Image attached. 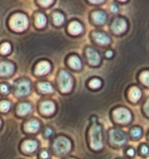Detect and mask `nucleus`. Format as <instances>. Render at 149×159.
<instances>
[{
    "instance_id": "f257e3e1",
    "label": "nucleus",
    "mask_w": 149,
    "mask_h": 159,
    "mask_svg": "<svg viewBox=\"0 0 149 159\" xmlns=\"http://www.w3.org/2000/svg\"><path fill=\"white\" fill-rule=\"evenodd\" d=\"M90 144L95 150H99L103 146L102 143V127L99 124L93 123L90 130Z\"/></svg>"
},
{
    "instance_id": "393cba45",
    "label": "nucleus",
    "mask_w": 149,
    "mask_h": 159,
    "mask_svg": "<svg viewBox=\"0 0 149 159\" xmlns=\"http://www.w3.org/2000/svg\"><path fill=\"white\" fill-rule=\"evenodd\" d=\"M0 51L2 54H7L11 51V46L9 43H4L0 48Z\"/></svg>"
},
{
    "instance_id": "aec40b11",
    "label": "nucleus",
    "mask_w": 149,
    "mask_h": 159,
    "mask_svg": "<svg viewBox=\"0 0 149 159\" xmlns=\"http://www.w3.org/2000/svg\"><path fill=\"white\" fill-rule=\"evenodd\" d=\"M68 63H69L70 66L71 68H74V69H79L82 67V63H81L80 59L78 57H76V56H72V57H70Z\"/></svg>"
},
{
    "instance_id": "f03ea898",
    "label": "nucleus",
    "mask_w": 149,
    "mask_h": 159,
    "mask_svg": "<svg viewBox=\"0 0 149 159\" xmlns=\"http://www.w3.org/2000/svg\"><path fill=\"white\" fill-rule=\"evenodd\" d=\"M10 26L14 30H24L28 26L27 17L21 13L15 14L10 20Z\"/></svg>"
},
{
    "instance_id": "39448f33",
    "label": "nucleus",
    "mask_w": 149,
    "mask_h": 159,
    "mask_svg": "<svg viewBox=\"0 0 149 159\" xmlns=\"http://www.w3.org/2000/svg\"><path fill=\"white\" fill-rule=\"evenodd\" d=\"M114 120L120 124H127L131 120V114L130 111L125 108H119L113 112Z\"/></svg>"
},
{
    "instance_id": "7ed1b4c3",
    "label": "nucleus",
    "mask_w": 149,
    "mask_h": 159,
    "mask_svg": "<svg viewBox=\"0 0 149 159\" xmlns=\"http://www.w3.org/2000/svg\"><path fill=\"white\" fill-rule=\"evenodd\" d=\"M58 83L61 90L63 93H68L73 86V79L69 73L65 71H61L58 77Z\"/></svg>"
},
{
    "instance_id": "5701e85b",
    "label": "nucleus",
    "mask_w": 149,
    "mask_h": 159,
    "mask_svg": "<svg viewBox=\"0 0 149 159\" xmlns=\"http://www.w3.org/2000/svg\"><path fill=\"white\" fill-rule=\"evenodd\" d=\"M53 19H54V22L56 25H61L64 23V20H65L64 16L59 12H54L53 14Z\"/></svg>"
},
{
    "instance_id": "c9c22d12",
    "label": "nucleus",
    "mask_w": 149,
    "mask_h": 159,
    "mask_svg": "<svg viewBox=\"0 0 149 159\" xmlns=\"http://www.w3.org/2000/svg\"><path fill=\"white\" fill-rule=\"evenodd\" d=\"M111 10L113 11V12H117L118 9H117V7H116V6H114V5H113V6H111Z\"/></svg>"
},
{
    "instance_id": "6ab92c4d",
    "label": "nucleus",
    "mask_w": 149,
    "mask_h": 159,
    "mask_svg": "<svg viewBox=\"0 0 149 159\" xmlns=\"http://www.w3.org/2000/svg\"><path fill=\"white\" fill-rule=\"evenodd\" d=\"M32 110V107L29 103H22L18 107V114L20 116H24L28 114Z\"/></svg>"
},
{
    "instance_id": "2f4dec72",
    "label": "nucleus",
    "mask_w": 149,
    "mask_h": 159,
    "mask_svg": "<svg viewBox=\"0 0 149 159\" xmlns=\"http://www.w3.org/2000/svg\"><path fill=\"white\" fill-rule=\"evenodd\" d=\"M149 150H148V148L147 146H143L142 148H141V152H142L143 155H147L148 153Z\"/></svg>"
},
{
    "instance_id": "f8f14e48",
    "label": "nucleus",
    "mask_w": 149,
    "mask_h": 159,
    "mask_svg": "<svg viewBox=\"0 0 149 159\" xmlns=\"http://www.w3.org/2000/svg\"><path fill=\"white\" fill-rule=\"evenodd\" d=\"M40 110L42 113L45 115H51L55 110V106H54V102H51V101H46L43 102L40 106Z\"/></svg>"
},
{
    "instance_id": "ddd939ff",
    "label": "nucleus",
    "mask_w": 149,
    "mask_h": 159,
    "mask_svg": "<svg viewBox=\"0 0 149 159\" xmlns=\"http://www.w3.org/2000/svg\"><path fill=\"white\" fill-rule=\"evenodd\" d=\"M50 69H51V65L47 61H41L37 66L35 72L38 75H42L47 73Z\"/></svg>"
},
{
    "instance_id": "9d476101",
    "label": "nucleus",
    "mask_w": 149,
    "mask_h": 159,
    "mask_svg": "<svg viewBox=\"0 0 149 159\" xmlns=\"http://www.w3.org/2000/svg\"><path fill=\"white\" fill-rule=\"evenodd\" d=\"M14 66L9 62H1L0 63V75L8 76L13 72Z\"/></svg>"
},
{
    "instance_id": "cd10ccee",
    "label": "nucleus",
    "mask_w": 149,
    "mask_h": 159,
    "mask_svg": "<svg viewBox=\"0 0 149 159\" xmlns=\"http://www.w3.org/2000/svg\"><path fill=\"white\" fill-rule=\"evenodd\" d=\"M131 135L133 138H138L141 135V130L139 127H135V128L132 129L131 130Z\"/></svg>"
},
{
    "instance_id": "6e6552de",
    "label": "nucleus",
    "mask_w": 149,
    "mask_h": 159,
    "mask_svg": "<svg viewBox=\"0 0 149 159\" xmlns=\"http://www.w3.org/2000/svg\"><path fill=\"white\" fill-rule=\"evenodd\" d=\"M127 29V23L124 19L117 18L112 23V30L115 34H121Z\"/></svg>"
},
{
    "instance_id": "7c9ffc66",
    "label": "nucleus",
    "mask_w": 149,
    "mask_h": 159,
    "mask_svg": "<svg viewBox=\"0 0 149 159\" xmlns=\"http://www.w3.org/2000/svg\"><path fill=\"white\" fill-rule=\"evenodd\" d=\"M0 90H1L2 93H7L8 91H9V89H8L7 85H2L0 86Z\"/></svg>"
},
{
    "instance_id": "e433bc0d",
    "label": "nucleus",
    "mask_w": 149,
    "mask_h": 159,
    "mask_svg": "<svg viewBox=\"0 0 149 159\" xmlns=\"http://www.w3.org/2000/svg\"><path fill=\"white\" fill-rule=\"evenodd\" d=\"M106 54L107 57H111L112 55H113V52H112L111 51H107L106 53Z\"/></svg>"
},
{
    "instance_id": "72a5a7b5",
    "label": "nucleus",
    "mask_w": 149,
    "mask_h": 159,
    "mask_svg": "<svg viewBox=\"0 0 149 159\" xmlns=\"http://www.w3.org/2000/svg\"><path fill=\"white\" fill-rule=\"evenodd\" d=\"M127 155H128L129 156H133V155H134V151H133V149H129V150L127 151Z\"/></svg>"
},
{
    "instance_id": "9b49d317",
    "label": "nucleus",
    "mask_w": 149,
    "mask_h": 159,
    "mask_svg": "<svg viewBox=\"0 0 149 159\" xmlns=\"http://www.w3.org/2000/svg\"><path fill=\"white\" fill-rule=\"evenodd\" d=\"M93 37H94V39L96 40V42L102 45H107L111 41L110 37L105 33L96 32L93 34Z\"/></svg>"
},
{
    "instance_id": "c85d7f7f",
    "label": "nucleus",
    "mask_w": 149,
    "mask_h": 159,
    "mask_svg": "<svg viewBox=\"0 0 149 159\" xmlns=\"http://www.w3.org/2000/svg\"><path fill=\"white\" fill-rule=\"evenodd\" d=\"M38 2L40 3L41 6H45V7H46V6H50V5L52 4V3L54 2V1H52V0H47V1H39Z\"/></svg>"
},
{
    "instance_id": "dca6fc26",
    "label": "nucleus",
    "mask_w": 149,
    "mask_h": 159,
    "mask_svg": "<svg viewBox=\"0 0 149 159\" xmlns=\"http://www.w3.org/2000/svg\"><path fill=\"white\" fill-rule=\"evenodd\" d=\"M82 26L79 22H71L68 26V30L73 35H77V34H81L82 32Z\"/></svg>"
},
{
    "instance_id": "0eeeda50",
    "label": "nucleus",
    "mask_w": 149,
    "mask_h": 159,
    "mask_svg": "<svg viewBox=\"0 0 149 159\" xmlns=\"http://www.w3.org/2000/svg\"><path fill=\"white\" fill-rule=\"evenodd\" d=\"M30 90V84L27 80H23L17 85L16 93L17 96H23L27 95Z\"/></svg>"
},
{
    "instance_id": "412c9836",
    "label": "nucleus",
    "mask_w": 149,
    "mask_h": 159,
    "mask_svg": "<svg viewBox=\"0 0 149 159\" xmlns=\"http://www.w3.org/2000/svg\"><path fill=\"white\" fill-rule=\"evenodd\" d=\"M39 89L45 93H50L53 91V87L48 82H40L38 84Z\"/></svg>"
},
{
    "instance_id": "20e7f679",
    "label": "nucleus",
    "mask_w": 149,
    "mask_h": 159,
    "mask_svg": "<svg viewBox=\"0 0 149 159\" xmlns=\"http://www.w3.org/2000/svg\"><path fill=\"white\" fill-rule=\"evenodd\" d=\"M71 148V142L68 138L65 137H60L57 138L54 143V152L58 155H65L68 153Z\"/></svg>"
},
{
    "instance_id": "1a4fd4ad",
    "label": "nucleus",
    "mask_w": 149,
    "mask_h": 159,
    "mask_svg": "<svg viewBox=\"0 0 149 159\" xmlns=\"http://www.w3.org/2000/svg\"><path fill=\"white\" fill-rule=\"evenodd\" d=\"M87 58L88 62L93 65H98L100 62V57L96 51L93 48H88L86 51Z\"/></svg>"
},
{
    "instance_id": "4be33fe9",
    "label": "nucleus",
    "mask_w": 149,
    "mask_h": 159,
    "mask_svg": "<svg viewBox=\"0 0 149 159\" xmlns=\"http://www.w3.org/2000/svg\"><path fill=\"white\" fill-rule=\"evenodd\" d=\"M47 23V19L45 17L44 15L40 13L36 17V25H37V27L42 28L45 26Z\"/></svg>"
},
{
    "instance_id": "2eb2a0df",
    "label": "nucleus",
    "mask_w": 149,
    "mask_h": 159,
    "mask_svg": "<svg viewBox=\"0 0 149 159\" xmlns=\"http://www.w3.org/2000/svg\"><path fill=\"white\" fill-rule=\"evenodd\" d=\"M93 20L97 24H102L106 20V15L102 11H96L93 14Z\"/></svg>"
},
{
    "instance_id": "a211bd4d",
    "label": "nucleus",
    "mask_w": 149,
    "mask_h": 159,
    "mask_svg": "<svg viewBox=\"0 0 149 159\" xmlns=\"http://www.w3.org/2000/svg\"><path fill=\"white\" fill-rule=\"evenodd\" d=\"M141 96V93L140 91V89L137 87H133V88L130 89V94H129V97H130V100L133 102H136L137 101H138L140 99Z\"/></svg>"
},
{
    "instance_id": "bb28decb",
    "label": "nucleus",
    "mask_w": 149,
    "mask_h": 159,
    "mask_svg": "<svg viewBox=\"0 0 149 159\" xmlns=\"http://www.w3.org/2000/svg\"><path fill=\"white\" fill-rule=\"evenodd\" d=\"M101 85H102V82H101V81L99 80V79H93V80L90 81L89 82L90 87H92V88L93 89L99 88V87L101 86Z\"/></svg>"
},
{
    "instance_id": "58836bf2",
    "label": "nucleus",
    "mask_w": 149,
    "mask_h": 159,
    "mask_svg": "<svg viewBox=\"0 0 149 159\" xmlns=\"http://www.w3.org/2000/svg\"><path fill=\"white\" fill-rule=\"evenodd\" d=\"M0 126H1V120H0Z\"/></svg>"
},
{
    "instance_id": "c756f323",
    "label": "nucleus",
    "mask_w": 149,
    "mask_h": 159,
    "mask_svg": "<svg viewBox=\"0 0 149 159\" xmlns=\"http://www.w3.org/2000/svg\"><path fill=\"white\" fill-rule=\"evenodd\" d=\"M144 112L149 116V99L144 104Z\"/></svg>"
},
{
    "instance_id": "4c0bfd02",
    "label": "nucleus",
    "mask_w": 149,
    "mask_h": 159,
    "mask_svg": "<svg viewBox=\"0 0 149 159\" xmlns=\"http://www.w3.org/2000/svg\"><path fill=\"white\" fill-rule=\"evenodd\" d=\"M90 2H92V3H98V4H99V3L104 2V1H90Z\"/></svg>"
},
{
    "instance_id": "f704fd0d",
    "label": "nucleus",
    "mask_w": 149,
    "mask_h": 159,
    "mask_svg": "<svg viewBox=\"0 0 149 159\" xmlns=\"http://www.w3.org/2000/svg\"><path fill=\"white\" fill-rule=\"evenodd\" d=\"M45 134H46L47 136H50V135H51V134H52V130H51V129L47 128L46 130V131H45Z\"/></svg>"
},
{
    "instance_id": "423d86ee",
    "label": "nucleus",
    "mask_w": 149,
    "mask_h": 159,
    "mask_svg": "<svg viewBox=\"0 0 149 159\" xmlns=\"http://www.w3.org/2000/svg\"><path fill=\"white\" fill-rule=\"evenodd\" d=\"M110 141L116 145H123L127 142V136L124 132L119 129H113L110 133Z\"/></svg>"
},
{
    "instance_id": "473e14b6",
    "label": "nucleus",
    "mask_w": 149,
    "mask_h": 159,
    "mask_svg": "<svg viewBox=\"0 0 149 159\" xmlns=\"http://www.w3.org/2000/svg\"><path fill=\"white\" fill-rule=\"evenodd\" d=\"M41 158L43 159H47L48 158V154L47 152H43L41 153Z\"/></svg>"
},
{
    "instance_id": "b1692460",
    "label": "nucleus",
    "mask_w": 149,
    "mask_h": 159,
    "mask_svg": "<svg viewBox=\"0 0 149 159\" xmlns=\"http://www.w3.org/2000/svg\"><path fill=\"white\" fill-rule=\"evenodd\" d=\"M140 79L143 83L145 84L146 85H149V71H145L141 73Z\"/></svg>"
},
{
    "instance_id": "f3484780",
    "label": "nucleus",
    "mask_w": 149,
    "mask_h": 159,
    "mask_svg": "<svg viewBox=\"0 0 149 159\" xmlns=\"http://www.w3.org/2000/svg\"><path fill=\"white\" fill-rule=\"evenodd\" d=\"M37 143L34 141H26L22 145V148H23V152H33L37 149Z\"/></svg>"
},
{
    "instance_id": "4468645a",
    "label": "nucleus",
    "mask_w": 149,
    "mask_h": 159,
    "mask_svg": "<svg viewBox=\"0 0 149 159\" xmlns=\"http://www.w3.org/2000/svg\"><path fill=\"white\" fill-rule=\"evenodd\" d=\"M40 128V124L36 120H32L28 121L25 125V129L26 131L30 132V133H35Z\"/></svg>"
},
{
    "instance_id": "a878e982",
    "label": "nucleus",
    "mask_w": 149,
    "mask_h": 159,
    "mask_svg": "<svg viewBox=\"0 0 149 159\" xmlns=\"http://www.w3.org/2000/svg\"><path fill=\"white\" fill-rule=\"evenodd\" d=\"M10 108V103L8 101H2L0 102V110L2 112H7Z\"/></svg>"
}]
</instances>
